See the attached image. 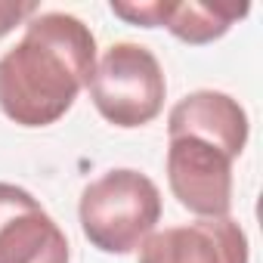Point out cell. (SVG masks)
I'll list each match as a JSON object with an SVG mask.
<instances>
[{"label":"cell","instance_id":"7","mask_svg":"<svg viewBox=\"0 0 263 263\" xmlns=\"http://www.w3.org/2000/svg\"><path fill=\"white\" fill-rule=\"evenodd\" d=\"M167 134L171 137H198L223 149L232 161L245 152L248 146V111L232 99L229 93L220 90H195L183 96L171 115H167Z\"/></svg>","mask_w":263,"mask_h":263},{"label":"cell","instance_id":"5","mask_svg":"<svg viewBox=\"0 0 263 263\" xmlns=\"http://www.w3.org/2000/svg\"><path fill=\"white\" fill-rule=\"evenodd\" d=\"M68 238L41 201L13 183H0V263H68Z\"/></svg>","mask_w":263,"mask_h":263},{"label":"cell","instance_id":"8","mask_svg":"<svg viewBox=\"0 0 263 263\" xmlns=\"http://www.w3.org/2000/svg\"><path fill=\"white\" fill-rule=\"evenodd\" d=\"M251 13L248 4L238 7H226V4H198V0H164L161 7V25L183 44L192 47H204L220 41L238 19H245Z\"/></svg>","mask_w":263,"mask_h":263},{"label":"cell","instance_id":"6","mask_svg":"<svg viewBox=\"0 0 263 263\" xmlns=\"http://www.w3.org/2000/svg\"><path fill=\"white\" fill-rule=\"evenodd\" d=\"M248 235L232 217H201L152 232L140 245V263H248Z\"/></svg>","mask_w":263,"mask_h":263},{"label":"cell","instance_id":"10","mask_svg":"<svg viewBox=\"0 0 263 263\" xmlns=\"http://www.w3.org/2000/svg\"><path fill=\"white\" fill-rule=\"evenodd\" d=\"M37 16V4H4L0 0V37L10 34L19 22Z\"/></svg>","mask_w":263,"mask_h":263},{"label":"cell","instance_id":"3","mask_svg":"<svg viewBox=\"0 0 263 263\" xmlns=\"http://www.w3.org/2000/svg\"><path fill=\"white\" fill-rule=\"evenodd\" d=\"M96 111L124 130L146 127L164 108L167 81L158 56L140 44H111L87 84Z\"/></svg>","mask_w":263,"mask_h":263},{"label":"cell","instance_id":"9","mask_svg":"<svg viewBox=\"0 0 263 263\" xmlns=\"http://www.w3.org/2000/svg\"><path fill=\"white\" fill-rule=\"evenodd\" d=\"M161 7H164V0H149V4H118V0H111V13L130 25H140V28H158Z\"/></svg>","mask_w":263,"mask_h":263},{"label":"cell","instance_id":"4","mask_svg":"<svg viewBox=\"0 0 263 263\" xmlns=\"http://www.w3.org/2000/svg\"><path fill=\"white\" fill-rule=\"evenodd\" d=\"M167 183L174 198L198 217H229L232 158L208 140L171 137Z\"/></svg>","mask_w":263,"mask_h":263},{"label":"cell","instance_id":"2","mask_svg":"<svg viewBox=\"0 0 263 263\" xmlns=\"http://www.w3.org/2000/svg\"><path fill=\"white\" fill-rule=\"evenodd\" d=\"M78 217L87 241L102 254H134L161 220V192L146 174L118 167L81 192Z\"/></svg>","mask_w":263,"mask_h":263},{"label":"cell","instance_id":"1","mask_svg":"<svg viewBox=\"0 0 263 263\" xmlns=\"http://www.w3.org/2000/svg\"><path fill=\"white\" fill-rule=\"evenodd\" d=\"M93 68V31L78 16L37 13L0 56V111L19 127H50L74 105Z\"/></svg>","mask_w":263,"mask_h":263}]
</instances>
